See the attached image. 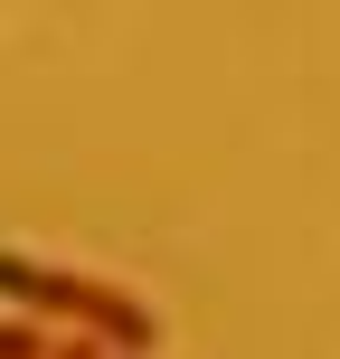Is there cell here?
Instances as JSON below:
<instances>
[{
  "label": "cell",
  "instance_id": "1",
  "mask_svg": "<svg viewBox=\"0 0 340 359\" xmlns=\"http://www.w3.org/2000/svg\"><path fill=\"white\" fill-rule=\"evenodd\" d=\"M0 303H10L19 322H57V341H104V350H132V359L161 341V322H151L123 284L67 274V265H29V255H0Z\"/></svg>",
  "mask_w": 340,
  "mask_h": 359
},
{
  "label": "cell",
  "instance_id": "2",
  "mask_svg": "<svg viewBox=\"0 0 340 359\" xmlns=\"http://www.w3.org/2000/svg\"><path fill=\"white\" fill-rule=\"evenodd\" d=\"M0 359H57V341L38 322H19V312H0Z\"/></svg>",
  "mask_w": 340,
  "mask_h": 359
},
{
  "label": "cell",
  "instance_id": "3",
  "mask_svg": "<svg viewBox=\"0 0 340 359\" xmlns=\"http://www.w3.org/2000/svg\"><path fill=\"white\" fill-rule=\"evenodd\" d=\"M57 359H132V350H104V341H57Z\"/></svg>",
  "mask_w": 340,
  "mask_h": 359
}]
</instances>
